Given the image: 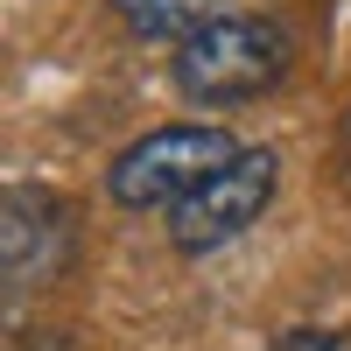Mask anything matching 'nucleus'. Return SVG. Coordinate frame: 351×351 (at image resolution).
Segmentation results:
<instances>
[{"label":"nucleus","mask_w":351,"mask_h":351,"mask_svg":"<svg viewBox=\"0 0 351 351\" xmlns=\"http://www.w3.org/2000/svg\"><path fill=\"white\" fill-rule=\"evenodd\" d=\"M274 351H351V337H344V330H316V324H302V330H288Z\"/></svg>","instance_id":"nucleus-6"},{"label":"nucleus","mask_w":351,"mask_h":351,"mask_svg":"<svg viewBox=\"0 0 351 351\" xmlns=\"http://www.w3.org/2000/svg\"><path fill=\"white\" fill-rule=\"evenodd\" d=\"M288 64H295V43H288V28L274 14H211L176 43L169 77L190 106L232 112V106L267 99L288 77Z\"/></svg>","instance_id":"nucleus-1"},{"label":"nucleus","mask_w":351,"mask_h":351,"mask_svg":"<svg viewBox=\"0 0 351 351\" xmlns=\"http://www.w3.org/2000/svg\"><path fill=\"white\" fill-rule=\"evenodd\" d=\"M274 183H281V155H274V148H239L204 190H190V197L169 211V246L183 253V260H204V253L232 246V239L253 232L260 211L274 204Z\"/></svg>","instance_id":"nucleus-3"},{"label":"nucleus","mask_w":351,"mask_h":351,"mask_svg":"<svg viewBox=\"0 0 351 351\" xmlns=\"http://www.w3.org/2000/svg\"><path fill=\"white\" fill-rule=\"evenodd\" d=\"M71 211L36 183L8 190V211H0V260H8V302H21L28 288H43L71 267Z\"/></svg>","instance_id":"nucleus-4"},{"label":"nucleus","mask_w":351,"mask_h":351,"mask_svg":"<svg viewBox=\"0 0 351 351\" xmlns=\"http://www.w3.org/2000/svg\"><path fill=\"white\" fill-rule=\"evenodd\" d=\"M239 155V141L211 120H169V127H148L141 141H127L120 155L106 169V190L112 204H127V211H176L190 190H204L211 176Z\"/></svg>","instance_id":"nucleus-2"},{"label":"nucleus","mask_w":351,"mask_h":351,"mask_svg":"<svg viewBox=\"0 0 351 351\" xmlns=\"http://www.w3.org/2000/svg\"><path fill=\"white\" fill-rule=\"evenodd\" d=\"M112 14L141 43H183L197 21H211V0H112Z\"/></svg>","instance_id":"nucleus-5"},{"label":"nucleus","mask_w":351,"mask_h":351,"mask_svg":"<svg viewBox=\"0 0 351 351\" xmlns=\"http://www.w3.org/2000/svg\"><path fill=\"white\" fill-rule=\"evenodd\" d=\"M337 155H344V176H351V106H344V127H337Z\"/></svg>","instance_id":"nucleus-7"}]
</instances>
